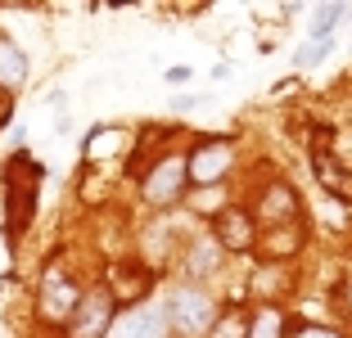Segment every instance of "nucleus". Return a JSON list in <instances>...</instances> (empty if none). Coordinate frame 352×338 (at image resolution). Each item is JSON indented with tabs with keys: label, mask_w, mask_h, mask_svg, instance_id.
<instances>
[{
	"label": "nucleus",
	"mask_w": 352,
	"mask_h": 338,
	"mask_svg": "<svg viewBox=\"0 0 352 338\" xmlns=\"http://www.w3.org/2000/svg\"><path fill=\"white\" fill-rule=\"evenodd\" d=\"M36 194H41V163L32 154H14L5 167V212H10V235H23L36 212Z\"/></svg>",
	"instance_id": "obj_1"
},
{
	"label": "nucleus",
	"mask_w": 352,
	"mask_h": 338,
	"mask_svg": "<svg viewBox=\"0 0 352 338\" xmlns=\"http://www.w3.org/2000/svg\"><path fill=\"white\" fill-rule=\"evenodd\" d=\"M163 316H167V325H172L176 334L208 338V329H212V320H217V307H212V297H208L204 289H176V293L163 302Z\"/></svg>",
	"instance_id": "obj_2"
},
{
	"label": "nucleus",
	"mask_w": 352,
	"mask_h": 338,
	"mask_svg": "<svg viewBox=\"0 0 352 338\" xmlns=\"http://www.w3.org/2000/svg\"><path fill=\"white\" fill-rule=\"evenodd\" d=\"M230 163H235V144H230L226 135H208V140H199L195 149L186 154L190 185H199V190L221 185V181H226V172H230Z\"/></svg>",
	"instance_id": "obj_3"
},
{
	"label": "nucleus",
	"mask_w": 352,
	"mask_h": 338,
	"mask_svg": "<svg viewBox=\"0 0 352 338\" xmlns=\"http://www.w3.org/2000/svg\"><path fill=\"white\" fill-rule=\"evenodd\" d=\"M113 320H118L113 293H109V289H91V293H82L77 311L68 316V334L73 338H109Z\"/></svg>",
	"instance_id": "obj_4"
},
{
	"label": "nucleus",
	"mask_w": 352,
	"mask_h": 338,
	"mask_svg": "<svg viewBox=\"0 0 352 338\" xmlns=\"http://www.w3.org/2000/svg\"><path fill=\"white\" fill-rule=\"evenodd\" d=\"M186 185H190L186 154H167L145 172V199L154 207H167V203H176V199L186 194Z\"/></svg>",
	"instance_id": "obj_5"
},
{
	"label": "nucleus",
	"mask_w": 352,
	"mask_h": 338,
	"mask_svg": "<svg viewBox=\"0 0 352 338\" xmlns=\"http://www.w3.org/2000/svg\"><path fill=\"white\" fill-rule=\"evenodd\" d=\"M212 239L221 253H249L258 248V216L244 207H221L212 212Z\"/></svg>",
	"instance_id": "obj_6"
},
{
	"label": "nucleus",
	"mask_w": 352,
	"mask_h": 338,
	"mask_svg": "<svg viewBox=\"0 0 352 338\" xmlns=\"http://www.w3.org/2000/svg\"><path fill=\"white\" fill-rule=\"evenodd\" d=\"M258 221L267 230H280V225H298V194H294V185L285 181H271L258 199Z\"/></svg>",
	"instance_id": "obj_7"
},
{
	"label": "nucleus",
	"mask_w": 352,
	"mask_h": 338,
	"mask_svg": "<svg viewBox=\"0 0 352 338\" xmlns=\"http://www.w3.org/2000/svg\"><path fill=\"white\" fill-rule=\"evenodd\" d=\"M77 302H82V293H77L73 280H63L59 271H50L41 284V316L50 320V325H68V316L77 311Z\"/></svg>",
	"instance_id": "obj_8"
},
{
	"label": "nucleus",
	"mask_w": 352,
	"mask_h": 338,
	"mask_svg": "<svg viewBox=\"0 0 352 338\" xmlns=\"http://www.w3.org/2000/svg\"><path fill=\"white\" fill-rule=\"evenodd\" d=\"M163 334H167L163 307H145V302L126 307L122 316L113 320V329H109V338H163Z\"/></svg>",
	"instance_id": "obj_9"
},
{
	"label": "nucleus",
	"mask_w": 352,
	"mask_h": 338,
	"mask_svg": "<svg viewBox=\"0 0 352 338\" xmlns=\"http://www.w3.org/2000/svg\"><path fill=\"white\" fill-rule=\"evenodd\" d=\"M311 172H316V181H321L334 199L352 203V172H348V167H343L334 154H325V149H311Z\"/></svg>",
	"instance_id": "obj_10"
},
{
	"label": "nucleus",
	"mask_w": 352,
	"mask_h": 338,
	"mask_svg": "<svg viewBox=\"0 0 352 338\" xmlns=\"http://www.w3.org/2000/svg\"><path fill=\"white\" fill-rule=\"evenodd\" d=\"M28 82V54L10 41V36H0V91L10 95Z\"/></svg>",
	"instance_id": "obj_11"
},
{
	"label": "nucleus",
	"mask_w": 352,
	"mask_h": 338,
	"mask_svg": "<svg viewBox=\"0 0 352 338\" xmlns=\"http://www.w3.org/2000/svg\"><path fill=\"white\" fill-rule=\"evenodd\" d=\"M126 149V131H118V126H100V131H91V140H86L82 154L91 158V163H100V158H113Z\"/></svg>",
	"instance_id": "obj_12"
},
{
	"label": "nucleus",
	"mask_w": 352,
	"mask_h": 338,
	"mask_svg": "<svg viewBox=\"0 0 352 338\" xmlns=\"http://www.w3.org/2000/svg\"><path fill=\"white\" fill-rule=\"evenodd\" d=\"M249 338H285V311L262 307L258 316H249Z\"/></svg>",
	"instance_id": "obj_13"
},
{
	"label": "nucleus",
	"mask_w": 352,
	"mask_h": 338,
	"mask_svg": "<svg viewBox=\"0 0 352 338\" xmlns=\"http://www.w3.org/2000/svg\"><path fill=\"white\" fill-rule=\"evenodd\" d=\"M302 244V230L298 225H280V230H267V253L271 257H294Z\"/></svg>",
	"instance_id": "obj_14"
},
{
	"label": "nucleus",
	"mask_w": 352,
	"mask_h": 338,
	"mask_svg": "<svg viewBox=\"0 0 352 338\" xmlns=\"http://www.w3.org/2000/svg\"><path fill=\"white\" fill-rule=\"evenodd\" d=\"M145 284H149L145 271H118V284L109 293H113V302H135V297L145 293Z\"/></svg>",
	"instance_id": "obj_15"
},
{
	"label": "nucleus",
	"mask_w": 352,
	"mask_h": 338,
	"mask_svg": "<svg viewBox=\"0 0 352 338\" xmlns=\"http://www.w3.org/2000/svg\"><path fill=\"white\" fill-rule=\"evenodd\" d=\"M208 338H249V316L244 311H226V316L212 320Z\"/></svg>",
	"instance_id": "obj_16"
},
{
	"label": "nucleus",
	"mask_w": 352,
	"mask_h": 338,
	"mask_svg": "<svg viewBox=\"0 0 352 338\" xmlns=\"http://www.w3.org/2000/svg\"><path fill=\"white\" fill-rule=\"evenodd\" d=\"M217 257H221L217 239H204V244H195V253H190V275H208V271L217 267Z\"/></svg>",
	"instance_id": "obj_17"
},
{
	"label": "nucleus",
	"mask_w": 352,
	"mask_h": 338,
	"mask_svg": "<svg viewBox=\"0 0 352 338\" xmlns=\"http://www.w3.org/2000/svg\"><path fill=\"white\" fill-rule=\"evenodd\" d=\"M343 19V5H325L321 14H316V32H311V36H316V45H325L330 41V32H334V23Z\"/></svg>",
	"instance_id": "obj_18"
},
{
	"label": "nucleus",
	"mask_w": 352,
	"mask_h": 338,
	"mask_svg": "<svg viewBox=\"0 0 352 338\" xmlns=\"http://www.w3.org/2000/svg\"><path fill=\"white\" fill-rule=\"evenodd\" d=\"M289 338H343L339 329H330V325H302V329H294Z\"/></svg>",
	"instance_id": "obj_19"
}]
</instances>
